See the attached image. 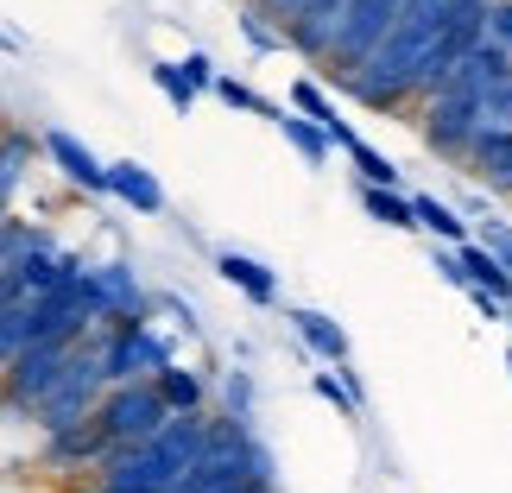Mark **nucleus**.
<instances>
[{
  "label": "nucleus",
  "mask_w": 512,
  "mask_h": 493,
  "mask_svg": "<svg viewBox=\"0 0 512 493\" xmlns=\"http://www.w3.org/2000/svg\"><path fill=\"white\" fill-rule=\"evenodd\" d=\"M272 127L285 133V146L298 152L304 165H329V140H323V133H317V127L304 121V114H291V108H279V114H272Z\"/></svg>",
  "instance_id": "obj_17"
},
{
  "label": "nucleus",
  "mask_w": 512,
  "mask_h": 493,
  "mask_svg": "<svg viewBox=\"0 0 512 493\" xmlns=\"http://www.w3.org/2000/svg\"><path fill=\"white\" fill-rule=\"evenodd\" d=\"M102 392H108V380H102V354H95V329H89L83 342L70 348L57 386L32 405V430L38 437H57V430H70V424H89V411L102 405Z\"/></svg>",
  "instance_id": "obj_2"
},
{
  "label": "nucleus",
  "mask_w": 512,
  "mask_h": 493,
  "mask_svg": "<svg viewBox=\"0 0 512 493\" xmlns=\"http://www.w3.org/2000/svg\"><path fill=\"white\" fill-rule=\"evenodd\" d=\"M215 279L234 285V291H241V298H247L253 310H272V304H279V272H272L266 260H253V253L222 247V253H215Z\"/></svg>",
  "instance_id": "obj_9"
},
{
  "label": "nucleus",
  "mask_w": 512,
  "mask_h": 493,
  "mask_svg": "<svg viewBox=\"0 0 512 493\" xmlns=\"http://www.w3.org/2000/svg\"><path fill=\"white\" fill-rule=\"evenodd\" d=\"M481 247H494V260L512 272V228H500V222H487V241Z\"/></svg>",
  "instance_id": "obj_25"
},
{
  "label": "nucleus",
  "mask_w": 512,
  "mask_h": 493,
  "mask_svg": "<svg viewBox=\"0 0 512 493\" xmlns=\"http://www.w3.org/2000/svg\"><path fill=\"white\" fill-rule=\"evenodd\" d=\"M399 7H405V0H342L336 26H329V51H323V64L336 70V83H342L348 70H361V64H367V51L392 32Z\"/></svg>",
  "instance_id": "obj_5"
},
{
  "label": "nucleus",
  "mask_w": 512,
  "mask_h": 493,
  "mask_svg": "<svg viewBox=\"0 0 512 493\" xmlns=\"http://www.w3.org/2000/svg\"><path fill=\"white\" fill-rule=\"evenodd\" d=\"M348 165H354V177H361V184H373V190H399V165H392L380 146L354 140V146H348Z\"/></svg>",
  "instance_id": "obj_18"
},
{
  "label": "nucleus",
  "mask_w": 512,
  "mask_h": 493,
  "mask_svg": "<svg viewBox=\"0 0 512 493\" xmlns=\"http://www.w3.org/2000/svg\"><path fill=\"white\" fill-rule=\"evenodd\" d=\"M411 222H418L430 241H443V247H462V241H468V222L443 203V196H430V190L411 196Z\"/></svg>",
  "instance_id": "obj_14"
},
{
  "label": "nucleus",
  "mask_w": 512,
  "mask_h": 493,
  "mask_svg": "<svg viewBox=\"0 0 512 493\" xmlns=\"http://www.w3.org/2000/svg\"><path fill=\"white\" fill-rule=\"evenodd\" d=\"M32 133H19V127H0V215H13V196L19 184H26V165H32Z\"/></svg>",
  "instance_id": "obj_13"
},
{
  "label": "nucleus",
  "mask_w": 512,
  "mask_h": 493,
  "mask_svg": "<svg viewBox=\"0 0 512 493\" xmlns=\"http://www.w3.org/2000/svg\"><path fill=\"white\" fill-rule=\"evenodd\" d=\"M177 76H184V83H190L196 95H203V89H215V76H222V70H215V57H209V51H184Z\"/></svg>",
  "instance_id": "obj_23"
},
{
  "label": "nucleus",
  "mask_w": 512,
  "mask_h": 493,
  "mask_svg": "<svg viewBox=\"0 0 512 493\" xmlns=\"http://www.w3.org/2000/svg\"><path fill=\"white\" fill-rule=\"evenodd\" d=\"M108 196H114V203H127L133 215H165V184L140 159H114L108 165Z\"/></svg>",
  "instance_id": "obj_11"
},
{
  "label": "nucleus",
  "mask_w": 512,
  "mask_h": 493,
  "mask_svg": "<svg viewBox=\"0 0 512 493\" xmlns=\"http://www.w3.org/2000/svg\"><path fill=\"white\" fill-rule=\"evenodd\" d=\"M165 399L152 392V380H140V386H108L102 392V405L89 411V424H95V437H102V456L95 462H108V456H121V449H133V443H146L152 430H165Z\"/></svg>",
  "instance_id": "obj_3"
},
{
  "label": "nucleus",
  "mask_w": 512,
  "mask_h": 493,
  "mask_svg": "<svg viewBox=\"0 0 512 493\" xmlns=\"http://www.w3.org/2000/svg\"><path fill=\"white\" fill-rule=\"evenodd\" d=\"M310 392H317V399H329V405H336L348 424H361L367 392H361V380H354L348 367H336V373H310Z\"/></svg>",
  "instance_id": "obj_16"
},
{
  "label": "nucleus",
  "mask_w": 512,
  "mask_h": 493,
  "mask_svg": "<svg viewBox=\"0 0 512 493\" xmlns=\"http://www.w3.org/2000/svg\"><path fill=\"white\" fill-rule=\"evenodd\" d=\"M241 32H247V45H253V51H272V45H279V38L260 26V13H247V7H241Z\"/></svg>",
  "instance_id": "obj_26"
},
{
  "label": "nucleus",
  "mask_w": 512,
  "mask_h": 493,
  "mask_svg": "<svg viewBox=\"0 0 512 493\" xmlns=\"http://www.w3.org/2000/svg\"><path fill=\"white\" fill-rule=\"evenodd\" d=\"M70 348H76V342H38V348H26L7 373H0V405L19 411V418H32V405L57 386V373H64Z\"/></svg>",
  "instance_id": "obj_6"
},
{
  "label": "nucleus",
  "mask_w": 512,
  "mask_h": 493,
  "mask_svg": "<svg viewBox=\"0 0 512 493\" xmlns=\"http://www.w3.org/2000/svg\"><path fill=\"white\" fill-rule=\"evenodd\" d=\"M462 171L494 196H512V133H475L462 152Z\"/></svg>",
  "instance_id": "obj_10"
},
{
  "label": "nucleus",
  "mask_w": 512,
  "mask_h": 493,
  "mask_svg": "<svg viewBox=\"0 0 512 493\" xmlns=\"http://www.w3.org/2000/svg\"><path fill=\"white\" fill-rule=\"evenodd\" d=\"M209 95H215V102H222V108H241V114H266V121H272V114H279V108H272L260 89H247L241 76H215V89H209Z\"/></svg>",
  "instance_id": "obj_20"
},
{
  "label": "nucleus",
  "mask_w": 512,
  "mask_h": 493,
  "mask_svg": "<svg viewBox=\"0 0 512 493\" xmlns=\"http://www.w3.org/2000/svg\"><path fill=\"white\" fill-rule=\"evenodd\" d=\"M291 114H304V121L323 133L329 121H336V102L323 95V83H310V76H298V83H291Z\"/></svg>",
  "instance_id": "obj_19"
},
{
  "label": "nucleus",
  "mask_w": 512,
  "mask_h": 493,
  "mask_svg": "<svg viewBox=\"0 0 512 493\" xmlns=\"http://www.w3.org/2000/svg\"><path fill=\"white\" fill-rule=\"evenodd\" d=\"M506 329H512V310H506Z\"/></svg>",
  "instance_id": "obj_30"
},
{
  "label": "nucleus",
  "mask_w": 512,
  "mask_h": 493,
  "mask_svg": "<svg viewBox=\"0 0 512 493\" xmlns=\"http://www.w3.org/2000/svg\"><path fill=\"white\" fill-rule=\"evenodd\" d=\"M95 354H102V380L108 386H140V380H159V373L177 361V342L152 323H95Z\"/></svg>",
  "instance_id": "obj_1"
},
{
  "label": "nucleus",
  "mask_w": 512,
  "mask_h": 493,
  "mask_svg": "<svg viewBox=\"0 0 512 493\" xmlns=\"http://www.w3.org/2000/svg\"><path fill=\"white\" fill-rule=\"evenodd\" d=\"M83 493H108V487H83Z\"/></svg>",
  "instance_id": "obj_29"
},
{
  "label": "nucleus",
  "mask_w": 512,
  "mask_h": 493,
  "mask_svg": "<svg viewBox=\"0 0 512 493\" xmlns=\"http://www.w3.org/2000/svg\"><path fill=\"white\" fill-rule=\"evenodd\" d=\"M487 38L512 57V0H487Z\"/></svg>",
  "instance_id": "obj_24"
},
{
  "label": "nucleus",
  "mask_w": 512,
  "mask_h": 493,
  "mask_svg": "<svg viewBox=\"0 0 512 493\" xmlns=\"http://www.w3.org/2000/svg\"><path fill=\"white\" fill-rule=\"evenodd\" d=\"M443 7H456V0H443Z\"/></svg>",
  "instance_id": "obj_31"
},
{
  "label": "nucleus",
  "mask_w": 512,
  "mask_h": 493,
  "mask_svg": "<svg viewBox=\"0 0 512 493\" xmlns=\"http://www.w3.org/2000/svg\"><path fill=\"white\" fill-rule=\"evenodd\" d=\"M222 418H234V424H253V380H247V373H228V380H222Z\"/></svg>",
  "instance_id": "obj_22"
},
{
  "label": "nucleus",
  "mask_w": 512,
  "mask_h": 493,
  "mask_svg": "<svg viewBox=\"0 0 512 493\" xmlns=\"http://www.w3.org/2000/svg\"><path fill=\"white\" fill-rule=\"evenodd\" d=\"M506 373H512V348H506Z\"/></svg>",
  "instance_id": "obj_28"
},
{
  "label": "nucleus",
  "mask_w": 512,
  "mask_h": 493,
  "mask_svg": "<svg viewBox=\"0 0 512 493\" xmlns=\"http://www.w3.org/2000/svg\"><path fill=\"white\" fill-rule=\"evenodd\" d=\"M70 285H76V304H83L89 323H140L146 310H152L133 260H102V266L83 260V272H76Z\"/></svg>",
  "instance_id": "obj_4"
},
{
  "label": "nucleus",
  "mask_w": 512,
  "mask_h": 493,
  "mask_svg": "<svg viewBox=\"0 0 512 493\" xmlns=\"http://www.w3.org/2000/svg\"><path fill=\"white\" fill-rule=\"evenodd\" d=\"M152 89H159L165 102H171V114H184V121H190V108H196V89L184 83V76H177V64H152Z\"/></svg>",
  "instance_id": "obj_21"
},
{
  "label": "nucleus",
  "mask_w": 512,
  "mask_h": 493,
  "mask_svg": "<svg viewBox=\"0 0 512 493\" xmlns=\"http://www.w3.org/2000/svg\"><path fill=\"white\" fill-rule=\"evenodd\" d=\"M152 392L165 399L171 418H190V411H209V386H203V373L184 367V361H171L159 380H152Z\"/></svg>",
  "instance_id": "obj_12"
},
{
  "label": "nucleus",
  "mask_w": 512,
  "mask_h": 493,
  "mask_svg": "<svg viewBox=\"0 0 512 493\" xmlns=\"http://www.w3.org/2000/svg\"><path fill=\"white\" fill-rule=\"evenodd\" d=\"M285 323H291V335H298V342L317 354L323 367H348V329L329 317V310H304V304H285Z\"/></svg>",
  "instance_id": "obj_8"
},
{
  "label": "nucleus",
  "mask_w": 512,
  "mask_h": 493,
  "mask_svg": "<svg viewBox=\"0 0 512 493\" xmlns=\"http://www.w3.org/2000/svg\"><path fill=\"white\" fill-rule=\"evenodd\" d=\"M38 146H45V159L57 165V177L64 184H76V190H89V196H108V165L95 159V152L76 140V133H64V127H45L38 133Z\"/></svg>",
  "instance_id": "obj_7"
},
{
  "label": "nucleus",
  "mask_w": 512,
  "mask_h": 493,
  "mask_svg": "<svg viewBox=\"0 0 512 493\" xmlns=\"http://www.w3.org/2000/svg\"><path fill=\"white\" fill-rule=\"evenodd\" d=\"M354 196H361V209H367V222H380L392 234H411L418 222H411V196L405 190H373V184H354Z\"/></svg>",
  "instance_id": "obj_15"
},
{
  "label": "nucleus",
  "mask_w": 512,
  "mask_h": 493,
  "mask_svg": "<svg viewBox=\"0 0 512 493\" xmlns=\"http://www.w3.org/2000/svg\"><path fill=\"white\" fill-rule=\"evenodd\" d=\"M430 266L443 272V285H456V291H462V266H456V247H437V253H430Z\"/></svg>",
  "instance_id": "obj_27"
}]
</instances>
